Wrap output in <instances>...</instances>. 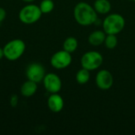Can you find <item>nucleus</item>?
I'll use <instances>...</instances> for the list:
<instances>
[{"label": "nucleus", "instance_id": "20", "mask_svg": "<svg viewBox=\"0 0 135 135\" xmlns=\"http://www.w3.org/2000/svg\"><path fill=\"white\" fill-rule=\"evenodd\" d=\"M4 57V52H3V48L0 47V60Z\"/></svg>", "mask_w": 135, "mask_h": 135}, {"label": "nucleus", "instance_id": "10", "mask_svg": "<svg viewBox=\"0 0 135 135\" xmlns=\"http://www.w3.org/2000/svg\"><path fill=\"white\" fill-rule=\"evenodd\" d=\"M47 107L49 110L54 113L60 112L64 107L63 98L58 93H51L47 98Z\"/></svg>", "mask_w": 135, "mask_h": 135}, {"label": "nucleus", "instance_id": "16", "mask_svg": "<svg viewBox=\"0 0 135 135\" xmlns=\"http://www.w3.org/2000/svg\"><path fill=\"white\" fill-rule=\"evenodd\" d=\"M39 6L42 13H49L54 9L55 3L52 0H42Z\"/></svg>", "mask_w": 135, "mask_h": 135}, {"label": "nucleus", "instance_id": "7", "mask_svg": "<svg viewBox=\"0 0 135 135\" xmlns=\"http://www.w3.org/2000/svg\"><path fill=\"white\" fill-rule=\"evenodd\" d=\"M25 75L28 80L32 81L38 84L43 81L44 78L46 75L45 68L39 62H32L27 66Z\"/></svg>", "mask_w": 135, "mask_h": 135}, {"label": "nucleus", "instance_id": "6", "mask_svg": "<svg viewBox=\"0 0 135 135\" xmlns=\"http://www.w3.org/2000/svg\"><path fill=\"white\" fill-rule=\"evenodd\" d=\"M72 62V56L71 53L65 51L61 50L51 56L50 59V63L51 66L57 70H62L66 67H68Z\"/></svg>", "mask_w": 135, "mask_h": 135}, {"label": "nucleus", "instance_id": "21", "mask_svg": "<svg viewBox=\"0 0 135 135\" xmlns=\"http://www.w3.org/2000/svg\"><path fill=\"white\" fill-rule=\"evenodd\" d=\"M21 1H23V2H27V3H32V2H33L35 0H21Z\"/></svg>", "mask_w": 135, "mask_h": 135}, {"label": "nucleus", "instance_id": "19", "mask_svg": "<svg viewBox=\"0 0 135 135\" xmlns=\"http://www.w3.org/2000/svg\"><path fill=\"white\" fill-rule=\"evenodd\" d=\"M6 17V11L4 8L0 7V23H2Z\"/></svg>", "mask_w": 135, "mask_h": 135}, {"label": "nucleus", "instance_id": "5", "mask_svg": "<svg viewBox=\"0 0 135 135\" xmlns=\"http://www.w3.org/2000/svg\"><path fill=\"white\" fill-rule=\"evenodd\" d=\"M104 59L102 55L97 51H89L85 52L81 59V65L89 71L98 69L103 63Z\"/></svg>", "mask_w": 135, "mask_h": 135}, {"label": "nucleus", "instance_id": "14", "mask_svg": "<svg viewBox=\"0 0 135 135\" xmlns=\"http://www.w3.org/2000/svg\"><path fill=\"white\" fill-rule=\"evenodd\" d=\"M78 46V40L75 37H73V36L67 37L64 40L63 44H62L63 50H65V51H68L70 53L74 52L77 50Z\"/></svg>", "mask_w": 135, "mask_h": 135}, {"label": "nucleus", "instance_id": "15", "mask_svg": "<svg viewBox=\"0 0 135 135\" xmlns=\"http://www.w3.org/2000/svg\"><path fill=\"white\" fill-rule=\"evenodd\" d=\"M89 78H90V71L85 68H81L76 74V81L80 85L86 84L89 81Z\"/></svg>", "mask_w": 135, "mask_h": 135}, {"label": "nucleus", "instance_id": "9", "mask_svg": "<svg viewBox=\"0 0 135 135\" xmlns=\"http://www.w3.org/2000/svg\"><path fill=\"white\" fill-rule=\"evenodd\" d=\"M96 85L102 90H108L113 85L114 79L112 73L108 70H101L96 75Z\"/></svg>", "mask_w": 135, "mask_h": 135}, {"label": "nucleus", "instance_id": "18", "mask_svg": "<svg viewBox=\"0 0 135 135\" xmlns=\"http://www.w3.org/2000/svg\"><path fill=\"white\" fill-rule=\"evenodd\" d=\"M18 97L17 95H12L10 97V99H9V104L11 105V107H16L18 104Z\"/></svg>", "mask_w": 135, "mask_h": 135}, {"label": "nucleus", "instance_id": "2", "mask_svg": "<svg viewBox=\"0 0 135 135\" xmlns=\"http://www.w3.org/2000/svg\"><path fill=\"white\" fill-rule=\"evenodd\" d=\"M3 48L4 57L9 61H17L25 53V43L21 39H14L7 42Z\"/></svg>", "mask_w": 135, "mask_h": 135}, {"label": "nucleus", "instance_id": "8", "mask_svg": "<svg viewBox=\"0 0 135 135\" xmlns=\"http://www.w3.org/2000/svg\"><path fill=\"white\" fill-rule=\"evenodd\" d=\"M43 84L46 91L51 94L59 93L62 85L59 76L54 73L46 74L43 80Z\"/></svg>", "mask_w": 135, "mask_h": 135}, {"label": "nucleus", "instance_id": "4", "mask_svg": "<svg viewBox=\"0 0 135 135\" xmlns=\"http://www.w3.org/2000/svg\"><path fill=\"white\" fill-rule=\"evenodd\" d=\"M42 14L43 13L39 6L28 3L21 9L18 17L21 23L25 25H32L36 23L40 19Z\"/></svg>", "mask_w": 135, "mask_h": 135}, {"label": "nucleus", "instance_id": "1", "mask_svg": "<svg viewBox=\"0 0 135 135\" xmlns=\"http://www.w3.org/2000/svg\"><path fill=\"white\" fill-rule=\"evenodd\" d=\"M74 17L78 24L89 26L97 21V13L94 7L85 2H78L74 9Z\"/></svg>", "mask_w": 135, "mask_h": 135}, {"label": "nucleus", "instance_id": "3", "mask_svg": "<svg viewBox=\"0 0 135 135\" xmlns=\"http://www.w3.org/2000/svg\"><path fill=\"white\" fill-rule=\"evenodd\" d=\"M125 24V19L121 14L112 13L104 18L103 21V30L106 34L117 35L123 30Z\"/></svg>", "mask_w": 135, "mask_h": 135}, {"label": "nucleus", "instance_id": "12", "mask_svg": "<svg viewBox=\"0 0 135 135\" xmlns=\"http://www.w3.org/2000/svg\"><path fill=\"white\" fill-rule=\"evenodd\" d=\"M37 89V83L30 80H27L21 86V94L25 97H31L36 93Z\"/></svg>", "mask_w": 135, "mask_h": 135}, {"label": "nucleus", "instance_id": "13", "mask_svg": "<svg viewBox=\"0 0 135 135\" xmlns=\"http://www.w3.org/2000/svg\"><path fill=\"white\" fill-rule=\"evenodd\" d=\"M93 7L97 13L107 14L110 12L112 5L108 0H96Z\"/></svg>", "mask_w": 135, "mask_h": 135}, {"label": "nucleus", "instance_id": "17", "mask_svg": "<svg viewBox=\"0 0 135 135\" xmlns=\"http://www.w3.org/2000/svg\"><path fill=\"white\" fill-rule=\"evenodd\" d=\"M105 47L108 49H114L118 44V38L116 35H112V34H107L104 43Z\"/></svg>", "mask_w": 135, "mask_h": 135}, {"label": "nucleus", "instance_id": "22", "mask_svg": "<svg viewBox=\"0 0 135 135\" xmlns=\"http://www.w3.org/2000/svg\"><path fill=\"white\" fill-rule=\"evenodd\" d=\"M131 1H133V2H135V0H131Z\"/></svg>", "mask_w": 135, "mask_h": 135}, {"label": "nucleus", "instance_id": "11", "mask_svg": "<svg viewBox=\"0 0 135 135\" xmlns=\"http://www.w3.org/2000/svg\"><path fill=\"white\" fill-rule=\"evenodd\" d=\"M107 34L104 30H96L91 32L88 37L89 43L95 47L100 46L104 43Z\"/></svg>", "mask_w": 135, "mask_h": 135}]
</instances>
